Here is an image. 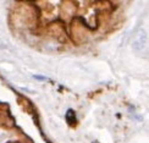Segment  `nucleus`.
<instances>
[{
  "label": "nucleus",
  "mask_w": 149,
  "mask_h": 143,
  "mask_svg": "<svg viewBox=\"0 0 149 143\" xmlns=\"http://www.w3.org/2000/svg\"><path fill=\"white\" fill-rule=\"evenodd\" d=\"M147 40H148V34L147 31L141 28L137 31V34H136L134 39L132 42V48L136 52H142L147 45Z\"/></svg>",
  "instance_id": "nucleus-1"
},
{
  "label": "nucleus",
  "mask_w": 149,
  "mask_h": 143,
  "mask_svg": "<svg viewBox=\"0 0 149 143\" xmlns=\"http://www.w3.org/2000/svg\"><path fill=\"white\" fill-rule=\"evenodd\" d=\"M67 119H69L70 121H74V113H73V111L72 110H69V111H67Z\"/></svg>",
  "instance_id": "nucleus-2"
},
{
  "label": "nucleus",
  "mask_w": 149,
  "mask_h": 143,
  "mask_svg": "<svg viewBox=\"0 0 149 143\" xmlns=\"http://www.w3.org/2000/svg\"><path fill=\"white\" fill-rule=\"evenodd\" d=\"M36 80H39V81H47L48 78L47 77H44V76H37V75H34V76H33Z\"/></svg>",
  "instance_id": "nucleus-3"
}]
</instances>
